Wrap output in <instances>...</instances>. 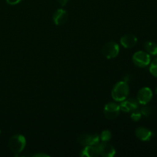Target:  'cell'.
Masks as SVG:
<instances>
[{
  "label": "cell",
  "mask_w": 157,
  "mask_h": 157,
  "mask_svg": "<svg viewBox=\"0 0 157 157\" xmlns=\"http://www.w3.org/2000/svg\"><path fill=\"white\" fill-rule=\"evenodd\" d=\"M68 14L64 9H58L53 15V21L56 25H62L67 21Z\"/></svg>",
  "instance_id": "cell-11"
},
{
  "label": "cell",
  "mask_w": 157,
  "mask_h": 157,
  "mask_svg": "<svg viewBox=\"0 0 157 157\" xmlns=\"http://www.w3.org/2000/svg\"><path fill=\"white\" fill-rule=\"evenodd\" d=\"M100 136L98 134H81L78 137V142L82 146H96L99 144Z\"/></svg>",
  "instance_id": "cell-6"
},
{
  "label": "cell",
  "mask_w": 157,
  "mask_h": 157,
  "mask_svg": "<svg viewBox=\"0 0 157 157\" xmlns=\"http://www.w3.org/2000/svg\"><path fill=\"white\" fill-rule=\"evenodd\" d=\"M81 156L85 157H97L100 155L99 150L96 146H85L80 153Z\"/></svg>",
  "instance_id": "cell-13"
},
{
  "label": "cell",
  "mask_w": 157,
  "mask_h": 157,
  "mask_svg": "<svg viewBox=\"0 0 157 157\" xmlns=\"http://www.w3.org/2000/svg\"><path fill=\"white\" fill-rule=\"evenodd\" d=\"M97 147L99 150L100 155L104 157H113L116 154V150L113 148V146L107 144V142H104Z\"/></svg>",
  "instance_id": "cell-9"
},
{
  "label": "cell",
  "mask_w": 157,
  "mask_h": 157,
  "mask_svg": "<svg viewBox=\"0 0 157 157\" xmlns=\"http://www.w3.org/2000/svg\"><path fill=\"white\" fill-rule=\"evenodd\" d=\"M120 105L116 103H108L104 109V113L107 120H114L120 114Z\"/></svg>",
  "instance_id": "cell-5"
},
{
  "label": "cell",
  "mask_w": 157,
  "mask_h": 157,
  "mask_svg": "<svg viewBox=\"0 0 157 157\" xmlns=\"http://www.w3.org/2000/svg\"><path fill=\"white\" fill-rule=\"evenodd\" d=\"M153 98V91L150 87H143L137 94V101L142 105L147 104Z\"/></svg>",
  "instance_id": "cell-7"
},
{
  "label": "cell",
  "mask_w": 157,
  "mask_h": 157,
  "mask_svg": "<svg viewBox=\"0 0 157 157\" xmlns=\"http://www.w3.org/2000/svg\"><path fill=\"white\" fill-rule=\"evenodd\" d=\"M32 156H34V157H48L49 156L48 155L44 154V153H37V154L33 155Z\"/></svg>",
  "instance_id": "cell-21"
},
{
  "label": "cell",
  "mask_w": 157,
  "mask_h": 157,
  "mask_svg": "<svg viewBox=\"0 0 157 157\" xmlns=\"http://www.w3.org/2000/svg\"><path fill=\"white\" fill-rule=\"evenodd\" d=\"M144 48L148 54L151 55H157V44L153 41H147L144 44Z\"/></svg>",
  "instance_id": "cell-14"
},
{
  "label": "cell",
  "mask_w": 157,
  "mask_h": 157,
  "mask_svg": "<svg viewBox=\"0 0 157 157\" xmlns=\"http://www.w3.org/2000/svg\"><path fill=\"white\" fill-rule=\"evenodd\" d=\"M8 145H9V148L10 149L11 151L17 156L18 153H21L25 147V138L22 135H14L9 139Z\"/></svg>",
  "instance_id": "cell-2"
},
{
  "label": "cell",
  "mask_w": 157,
  "mask_h": 157,
  "mask_svg": "<svg viewBox=\"0 0 157 157\" xmlns=\"http://www.w3.org/2000/svg\"><path fill=\"white\" fill-rule=\"evenodd\" d=\"M140 112L141 113H142V116L146 117H150V115H151L152 109L151 107L147 106V104H145V105H144L142 107H141Z\"/></svg>",
  "instance_id": "cell-16"
},
{
  "label": "cell",
  "mask_w": 157,
  "mask_h": 157,
  "mask_svg": "<svg viewBox=\"0 0 157 157\" xmlns=\"http://www.w3.org/2000/svg\"><path fill=\"white\" fill-rule=\"evenodd\" d=\"M21 0H6L8 4L12 5V6H14V5H16L18 3H19Z\"/></svg>",
  "instance_id": "cell-19"
},
{
  "label": "cell",
  "mask_w": 157,
  "mask_h": 157,
  "mask_svg": "<svg viewBox=\"0 0 157 157\" xmlns=\"http://www.w3.org/2000/svg\"><path fill=\"white\" fill-rule=\"evenodd\" d=\"M135 135L136 137L140 140L144 141H149L151 140V138L153 136V133L149 129L146 128V127H138L135 131Z\"/></svg>",
  "instance_id": "cell-10"
},
{
  "label": "cell",
  "mask_w": 157,
  "mask_h": 157,
  "mask_svg": "<svg viewBox=\"0 0 157 157\" xmlns=\"http://www.w3.org/2000/svg\"><path fill=\"white\" fill-rule=\"evenodd\" d=\"M138 107H139V102L137 100L133 99V98L124 100L121 101V104H120V108L124 112H132L136 110Z\"/></svg>",
  "instance_id": "cell-8"
},
{
  "label": "cell",
  "mask_w": 157,
  "mask_h": 157,
  "mask_svg": "<svg viewBox=\"0 0 157 157\" xmlns=\"http://www.w3.org/2000/svg\"><path fill=\"white\" fill-rule=\"evenodd\" d=\"M150 72L153 76L157 78V58L152 61L150 67Z\"/></svg>",
  "instance_id": "cell-17"
},
{
  "label": "cell",
  "mask_w": 157,
  "mask_h": 157,
  "mask_svg": "<svg viewBox=\"0 0 157 157\" xmlns=\"http://www.w3.org/2000/svg\"><path fill=\"white\" fill-rule=\"evenodd\" d=\"M111 138H112L111 132H110V130H104V131L101 133L100 139H101L103 142H108L109 140H111Z\"/></svg>",
  "instance_id": "cell-15"
},
{
  "label": "cell",
  "mask_w": 157,
  "mask_h": 157,
  "mask_svg": "<svg viewBox=\"0 0 157 157\" xmlns=\"http://www.w3.org/2000/svg\"><path fill=\"white\" fill-rule=\"evenodd\" d=\"M130 93V87L128 83L126 81H119L115 84L112 90V98L116 101H123L127 99Z\"/></svg>",
  "instance_id": "cell-1"
},
{
  "label": "cell",
  "mask_w": 157,
  "mask_h": 157,
  "mask_svg": "<svg viewBox=\"0 0 157 157\" xmlns=\"http://www.w3.org/2000/svg\"><path fill=\"white\" fill-rule=\"evenodd\" d=\"M133 62L139 67H146L150 64V56L148 53L143 51L136 52L133 55Z\"/></svg>",
  "instance_id": "cell-4"
},
{
  "label": "cell",
  "mask_w": 157,
  "mask_h": 157,
  "mask_svg": "<svg viewBox=\"0 0 157 157\" xmlns=\"http://www.w3.org/2000/svg\"><path fill=\"white\" fill-rule=\"evenodd\" d=\"M137 42V38L132 34L124 35L121 38V43L125 48H131L134 47Z\"/></svg>",
  "instance_id": "cell-12"
},
{
  "label": "cell",
  "mask_w": 157,
  "mask_h": 157,
  "mask_svg": "<svg viewBox=\"0 0 157 157\" xmlns=\"http://www.w3.org/2000/svg\"><path fill=\"white\" fill-rule=\"evenodd\" d=\"M142 117V113H141L140 110H137V109L133 111H132L131 115H130V118L133 120V121H139Z\"/></svg>",
  "instance_id": "cell-18"
},
{
  "label": "cell",
  "mask_w": 157,
  "mask_h": 157,
  "mask_svg": "<svg viewBox=\"0 0 157 157\" xmlns=\"http://www.w3.org/2000/svg\"><path fill=\"white\" fill-rule=\"evenodd\" d=\"M57 2H58V3L60 6H64L67 3L68 0H57Z\"/></svg>",
  "instance_id": "cell-20"
},
{
  "label": "cell",
  "mask_w": 157,
  "mask_h": 157,
  "mask_svg": "<svg viewBox=\"0 0 157 157\" xmlns=\"http://www.w3.org/2000/svg\"><path fill=\"white\" fill-rule=\"evenodd\" d=\"M156 94H157V87H156Z\"/></svg>",
  "instance_id": "cell-22"
},
{
  "label": "cell",
  "mask_w": 157,
  "mask_h": 157,
  "mask_svg": "<svg viewBox=\"0 0 157 157\" xmlns=\"http://www.w3.org/2000/svg\"><path fill=\"white\" fill-rule=\"evenodd\" d=\"M120 52L119 45L114 41L107 42L103 46L102 54L107 59H112L116 58Z\"/></svg>",
  "instance_id": "cell-3"
}]
</instances>
